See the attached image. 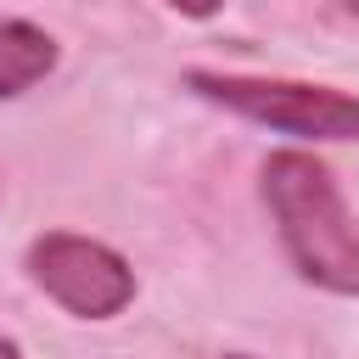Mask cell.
Listing matches in <instances>:
<instances>
[{
    "label": "cell",
    "instance_id": "cell-1",
    "mask_svg": "<svg viewBox=\"0 0 359 359\" xmlns=\"http://www.w3.org/2000/svg\"><path fill=\"white\" fill-rule=\"evenodd\" d=\"M264 202L280 224V241L303 280L359 297V224L331 180V168L309 151L264 157Z\"/></svg>",
    "mask_w": 359,
    "mask_h": 359
},
{
    "label": "cell",
    "instance_id": "cell-2",
    "mask_svg": "<svg viewBox=\"0 0 359 359\" xmlns=\"http://www.w3.org/2000/svg\"><path fill=\"white\" fill-rule=\"evenodd\" d=\"M185 84L252 123H269L297 140H359V95L297 79H247V73H185Z\"/></svg>",
    "mask_w": 359,
    "mask_h": 359
},
{
    "label": "cell",
    "instance_id": "cell-3",
    "mask_svg": "<svg viewBox=\"0 0 359 359\" xmlns=\"http://www.w3.org/2000/svg\"><path fill=\"white\" fill-rule=\"evenodd\" d=\"M28 275L79 320H107L135 297V269L112 247L67 230H50L28 247Z\"/></svg>",
    "mask_w": 359,
    "mask_h": 359
},
{
    "label": "cell",
    "instance_id": "cell-4",
    "mask_svg": "<svg viewBox=\"0 0 359 359\" xmlns=\"http://www.w3.org/2000/svg\"><path fill=\"white\" fill-rule=\"evenodd\" d=\"M56 67V39L34 22H0V95H22Z\"/></svg>",
    "mask_w": 359,
    "mask_h": 359
},
{
    "label": "cell",
    "instance_id": "cell-5",
    "mask_svg": "<svg viewBox=\"0 0 359 359\" xmlns=\"http://www.w3.org/2000/svg\"><path fill=\"white\" fill-rule=\"evenodd\" d=\"M168 6H174V11H185V17H213L224 0H168Z\"/></svg>",
    "mask_w": 359,
    "mask_h": 359
},
{
    "label": "cell",
    "instance_id": "cell-6",
    "mask_svg": "<svg viewBox=\"0 0 359 359\" xmlns=\"http://www.w3.org/2000/svg\"><path fill=\"white\" fill-rule=\"evenodd\" d=\"M0 359H22V353H17V342H0Z\"/></svg>",
    "mask_w": 359,
    "mask_h": 359
},
{
    "label": "cell",
    "instance_id": "cell-7",
    "mask_svg": "<svg viewBox=\"0 0 359 359\" xmlns=\"http://www.w3.org/2000/svg\"><path fill=\"white\" fill-rule=\"evenodd\" d=\"M224 359H247V353H224Z\"/></svg>",
    "mask_w": 359,
    "mask_h": 359
}]
</instances>
